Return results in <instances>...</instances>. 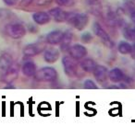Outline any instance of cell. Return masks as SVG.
Segmentation results:
<instances>
[{
    "instance_id": "6",
    "label": "cell",
    "mask_w": 135,
    "mask_h": 126,
    "mask_svg": "<svg viewBox=\"0 0 135 126\" xmlns=\"http://www.w3.org/2000/svg\"><path fill=\"white\" fill-rule=\"evenodd\" d=\"M46 46H45V43L43 41H38L35 43H31L24 47L23 49V54L28 57H32V56L38 55L39 54L43 52L45 50Z\"/></svg>"
},
{
    "instance_id": "2",
    "label": "cell",
    "mask_w": 135,
    "mask_h": 126,
    "mask_svg": "<svg viewBox=\"0 0 135 126\" xmlns=\"http://www.w3.org/2000/svg\"><path fill=\"white\" fill-rule=\"evenodd\" d=\"M34 77L40 82H54L57 78V72L53 67L45 66L36 71Z\"/></svg>"
},
{
    "instance_id": "24",
    "label": "cell",
    "mask_w": 135,
    "mask_h": 126,
    "mask_svg": "<svg viewBox=\"0 0 135 126\" xmlns=\"http://www.w3.org/2000/svg\"><path fill=\"white\" fill-rule=\"evenodd\" d=\"M92 39H93V37L90 32H85V33H83V35H81V41L84 43H89L92 41Z\"/></svg>"
},
{
    "instance_id": "22",
    "label": "cell",
    "mask_w": 135,
    "mask_h": 126,
    "mask_svg": "<svg viewBox=\"0 0 135 126\" xmlns=\"http://www.w3.org/2000/svg\"><path fill=\"white\" fill-rule=\"evenodd\" d=\"M60 7H72L75 4V0H55Z\"/></svg>"
},
{
    "instance_id": "27",
    "label": "cell",
    "mask_w": 135,
    "mask_h": 126,
    "mask_svg": "<svg viewBox=\"0 0 135 126\" xmlns=\"http://www.w3.org/2000/svg\"><path fill=\"white\" fill-rule=\"evenodd\" d=\"M131 21L135 24V8L131 11Z\"/></svg>"
},
{
    "instance_id": "23",
    "label": "cell",
    "mask_w": 135,
    "mask_h": 126,
    "mask_svg": "<svg viewBox=\"0 0 135 126\" xmlns=\"http://www.w3.org/2000/svg\"><path fill=\"white\" fill-rule=\"evenodd\" d=\"M83 87H84V88H86V89H97L98 88L96 84L91 79L85 80L84 83H83Z\"/></svg>"
},
{
    "instance_id": "26",
    "label": "cell",
    "mask_w": 135,
    "mask_h": 126,
    "mask_svg": "<svg viewBox=\"0 0 135 126\" xmlns=\"http://www.w3.org/2000/svg\"><path fill=\"white\" fill-rule=\"evenodd\" d=\"M35 1L36 5L38 6H44V5H48L51 2V0H33Z\"/></svg>"
},
{
    "instance_id": "30",
    "label": "cell",
    "mask_w": 135,
    "mask_h": 126,
    "mask_svg": "<svg viewBox=\"0 0 135 126\" xmlns=\"http://www.w3.org/2000/svg\"><path fill=\"white\" fill-rule=\"evenodd\" d=\"M134 30H135V27H134Z\"/></svg>"
},
{
    "instance_id": "28",
    "label": "cell",
    "mask_w": 135,
    "mask_h": 126,
    "mask_svg": "<svg viewBox=\"0 0 135 126\" xmlns=\"http://www.w3.org/2000/svg\"><path fill=\"white\" fill-rule=\"evenodd\" d=\"M32 1H33V0H22V1H21V5H23V6H28Z\"/></svg>"
},
{
    "instance_id": "18",
    "label": "cell",
    "mask_w": 135,
    "mask_h": 126,
    "mask_svg": "<svg viewBox=\"0 0 135 126\" xmlns=\"http://www.w3.org/2000/svg\"><path fill=\"white\" fill-rule=\"evenodd\" d=\"M73 39V34L71 32H66L62 38V41H60V48L62 51H66L68 48H70V44L71 43Z\"/></svg>"
},
{
    "instance_id": "12",
    "label": "cell",
    "mask_w": 135,
    "mask_h": 126,
    "mask_svg": "<svg viewBox=\"0 0 135 126\" xmlns=\"http://www.w3.org/2000/svg\"><path fill=\"white\" fill-rule=\"evenodd\" d=\"M32 19L38 25H45L50 21V15L47 12L38 11L32 14Z\"/></svg>"
},
{
    "instance_id": "21",
    "label": "cell",
    "mask_w": 135,
    "mask_h": 126,
    "mask_svg": "<svg viewBox=\"0 0 135 126\" xmlns=\"http://www.w3.org/2000/svg\"><path fill=\"white\" fill-rule=\"evenodd\" d=\"M123 36L128 41H135V30L134 28H126L123 30Z\"/></svg>"
},
{
    "instance_id": "15",
    "label": "cell",
    "mask_w": 135,
    "mask_h": 126,
    "mask_svg": "<svg viewBox=\"0 0 135 126\" xmlns=\"http://www.w3.org/2000/svg\"><path fill=\"white\" fill-rule=\"evenodd\" d=\"M108 78L113 83H118V82L122 81L125 78V76H124V73L122 72L121 69L116 67V68H113L109 71Z\"/></svg>"
},
{
    "instance_id": "5",
    "label": "cell",
    "mask_w": 135,
    "mask_h": 126,
    "mask_svg": "<svg viewBox=\"0 0 135 126\" xmlns=\"http://www.w3.org/2000/svg\"><path fill=\"white\" fill-rule=\"evenodd\" d=\"M93 32L97 36L98 38H100L102 41L104 43V44L107 45L108 48H113L115 45L114 41L111 40L109 34L105 30V29L101 26L98 22H94V26H93Z\"/></svg>"
},
{
    "instance_id": "29",
    "label": "cell",
    "mask_w": 135,
    "mask_h": 126,
    "mask_svg": "<svg viewBox=\"0 0 135 126\" xmlns=\"http://www.w3.org/2000/svg\"><path fill=\"white\" fill-rule=\"evenodd\" d=\"M131 54H132L133 57H135V43H134V44L132 45V51H131Z\"/></svg>"
},
{
    "instance_id": "13",
    "label": "cell",
    "mask_w": 135,
    "mask_h": 126,
    "mask_svg": "<svg viewBox=\"0 0 135 126\" xmlns=\"http://www.w3.org/2000/svg\"><path fill=\"white\" fill-rule=\"evenodd\" d=\"M18 76H19V68L13 64V65L5 74L2 75V77L6 83H12L18 77Z\"/></svg>"
},
{
    "instance_id": "9",
    "label": "cell",
    "mask_w": 135,
    "mask_h": 126,
    "mask_svg": "<svg viewBox=\"0 0 135 126\" xmlns=\"http://www.w3.org/2000/svg\"><path fill=\"white\" fill-rule=\"evenodd\" d=\"M14 60L9 54H3L0 55V74L3 75L13 65Z\"/></svg>"
},
{
    "instance_id": "17",
    "label": "cell",
    "mask_w": 135,
    "mask_h": 126,
    "mask_svg": "<svg viewBox=\"0 0 135 126\" xmlns=\"http://www.w3.org/2000/svg\"><path fill=\"white\" fill-rule=\"evenodd\" d=\"M21 71H22L23 75L28 77H31V76H33L35 75L36 71H37V68H36V65L33 63V62H26V63L23 64L22 67H21Z\"/></svg>"
},
{
    "instance_id": "10",
    "label": "cell",
    "mask_w": 135,
    "mask_h": 126,
    "mask_svg": "<svg viewBox=\"0 0 135 126\" xmlns=\"http://www.w3.org/2000/svg\"><path fill=\"white\" fill-rule=\"evenodd\" d=\"M63 35H64V32L59 30L50 32L46 35V37H45V43H49V44H51V45L59 44L60 41H62Z\"/></svg>"
},
{
    "instance_id": "11",
    "label": "cell",
    "mask_w": 135,
    "mask_h": 126,
    "mask_svg": "<svg viewBox=\"0 0 135 126\" xmlns=\"http://www.w3.org/2000/svg\"><path fill=\"white\" fill-rule=\"evenodd\" d=\"M60 55L59 51L56 48H54V47H51V48L45 49V52H44V59L46 63L48 64H54L56 63L58 60Z\"/></svg>"
},
{
    "instance_id": "20",
    "label": "cell",
    "mask_w": 135,
    "mask_h": 126,
    "mask_svg": "<svg viewBox=\"0 0 135 126\" xmlns=\"http://www.w3.org/2000/svg\"><path fill=\"white\" fill-rule=\"evenodd\" d=\"M118 50L121 54H129L132 51V45L127 41H120L118 43Z\"/></svg>"
},
{
    "instance_id": "19",
    "label": "cell",
    "mask_w": 135,
    "mask_h": 126,
    "mask_svg": "<svg viewBox=\"0 0 135 126\" xmlns=\"http://www.w3.org/2000/svg\"><path fill=\"white\" fill-rule=\"evenodd\" d=\"M96 66V63L94 62V60L91 59V58H86V59L83 60L81 62V67L83 71L85 72L91 73L94 71V69Z\"/></svg>"
},
{
    "instance_id": "1",
    "label": "cell",
    "mask_w": 135,
    "mask_h": 126,
    "mask_svg": "<svg viewBox=\"0 0 135 126\" xmlns=\"http://www.w3.org/2000/svg\"><path fill=\"white\" fill-rule=\"evenodd\" d=\"M66 21L69 24L72 25L76 30H83L89 22V16L86 13H67Z\"/></svg>"
},
{
    "instance_id": "14",
    "label": "cell",
    "mask_w": 135,
    "mask_h": 126,
    "mask_svg": "<svg viewBox=\"0 0 135 126\" xmlns=\"http://www.w3.org/2000/svg\"><path fill=\"white\" fill-rule=\"evenodd\" d=\"M49 15L56 22H64L66 21V18H67V12L60 8H54L49 10Z\"/></svg>"
},
{
    "instance_id": "25",
    "label": "cell",
    "mask_w": 135,
    "mask_h": 126,
    "mask_svg": "<svg viewBox=\"0 0 135 126\" xmlns=\"http://www.w3.org/2000/svg\"><path fill=\"white\" fill-rule=\"evenodd\" d=\"M4 1V3L7 5V6H15V5L18 4V2H19V0H3Z\"/></svg>"
},
{
    "instance_id": "16",
    "label": "cell",
    "mask_w": 135,
    "mask_h": 126,
    "mask_svg": "<svg viewBox=\"0 0 135 126\" xmlns=\"http://www.w3.org/2000/svg\"><path fill=\"white\" fill-rule=\"evenodd\" d=\"M90 11L96 16H99L102 12V5L100 0H85Z\"/></svg>"
},
{
    "instance_id": "8",
    "label": "cell",
    "mask_w": 135,
    "mask_h": 126,
    "mask_svg": "<svg viewBox=\"0 0 135 126\" xmlns=\"http://www.w3.org/2000/svg\"><path fill=\"white\" fill-rule=\"evenodd\" d=\"M93 73H94V76L96 79V81L99 83H105L107 78H108V70L104 65H96Z\"/></svg>"
},
{
    "instance_id": "7",
    "label": "cell",
    "mask_w": 135,
    "mask_h": 126,
    "mask_svg": "<svg viewBox=\"0 0 135 126\" xmlns=\"http://www.w3.org/2000/svg\"><path fill=\"white\" fill-rule=\"evenodd\" d=\"M70 54L74 59L80 60L84 58L88 54V51L83 45L76 43V44L72 45L71 47H70Z\"/></svg>"
},
{
    "instance_id": "3",
    "label": "cell",
    "mask_w": 135,
    "mask_h": 126,
    "mask_svg": "<svg viewBox=\"0 0 135 126\" xmlns=\"http://www.w3.org/2000/svg\"><path fill=\"white\" fill-rule=\"evenodd\" d=\"M5 32L12 39H21L26 34V29L21 23H9L5 27Z\"/></svg>"
},
{
    "instance_id": "4",
    "label": "cell",
    "mask_w": 135,
    "mask_h": 126,
    "mask_svg": "<svg viewBox=\"0 0 135 126\" xmlns=\"http://www.w3.org/2000/svg\"><path fill=\"white\" fill-rule=\"evenodd\" d=\"M62 65H63L65 74L69 77H75L78 74V64L77 60L72 58L71 56H64L62 59Z\"/></svg>"
}]
</instances>
